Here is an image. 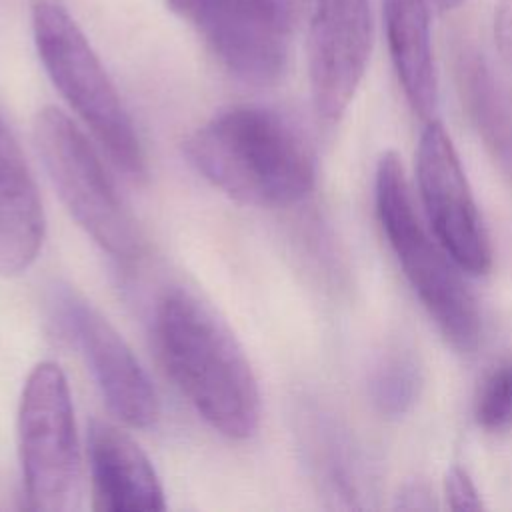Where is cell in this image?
I'll list each match as a JSON object with an SVG mask.
<instances>
[{
	"mask_svg": "<svg viewBox=\"0 0 512 512\" xmlns=\"http://www.w3.org/2000/svg\"><path fill=\"white\" fill-rule=\"evenodd\" d=\"M190 164L228 198L256 208H286L314 186V156L280 112L238 104L214 114L188 140Z\"/></svg>",
	"mask_w": 512,
	"mask_h": 512,
	"instance_id": "cell-2",
	"label": "cell"
},
{
	"mask_svg": "<svg viewBox=\"0 0 512 512\" xmlns=\"http://www.w3.org/2000/svg\"><path fill=\"white\" fill-rule=\"evenodd\" d=\"M18 454L26 508L64 512L80 496V446L64 370L38 362L18 404Z\"/></svg>",
	"mask_w": 512,
	"mask_h": 512,
	"instance_id": "cell-5",
	"label": "cell"
},
{
	"mask_svg": "<svg viewBox=\"0 0 512 512\" xmlns=\"http://www.w3.org/2000/svg\"><path fill=\"white\" fill-rule=\"evenodd\" d=\"M444 496L450 510H482V496L462 466H450L444 474Z\"/></svg>",
	"mask_w": 512,
	"mask_h": 512,
	"instance_id": "cell-17",
	"label": "cell"
},
{
	"mask_svg": "<svg viewBox=\"0 0 512 512\" xmlns=\"http://www.w3.org/2000/svg\"><path fill=\"white\" fill-rule=\"evenodd\" d=\"M434 2H436V6H438L440 10H452V8L460 6L464 0H434Z\"/></svg>",
	"mask_w": 512,
	"mask_h": 512,
	"instance_id": "cell-21",
	"label": "cell"
},
{
	"mask_svg": "<svg viewBox=\"0 0 512 512\" xmlns=\"http://www.w3.org/2000/svg\"><path fill=\"white\" fill-rule=\"evenodd\" d=\"M494 38L502 58L512 68V0H502L496 8Z\"/></svg>",
	"mask_w": 512,
	"mask_h": 512,
	"instance_id": "cell-18",
	"label": "cell"
},
{
	"mask_svg": "<svg viewBox=\"0 0 512 512\" xmlns=\"http://www.w3.org/2000/svg\"><path fill=\"white\" fill-rule=\"evenodd\" d=\"M416 180L436 240L468 274H486L492 246L450 134L428 120L416 152Z\"/></svg>",
	"mask_w": 512,
	"mask_h": 512,
	"instance_id": "cell-8",
	"label": "cell"
},
{
	"mask_svg": "<svg viewBox=\"0 0 512 512\" xmlns=\"http://www.w3.org/2000/svg\"><path fill=\"white\" fill-rule=\"evenodd\" d=\"M422 366L412 350L390 346L374 360L368 374V394L386 418L404 416L420 396Z\"/></svg>",
	"mask_w": 512,
	"mask_h": 512,
	"instance_id": "cell-15",
	"label": "cell"
},
{
	"mask_svg": "<svg viewBox=\"0 0 512 512\" xmlns=\"http://www.w3.org/2000/svg\"><path fill=\"white\" fill-rule=\"evenodd\" d=\"M34 144L76 224L114 258H134L142 246L136 220L82 130L62 110L44 106L34 120Z\"/></svg>",
	"mask_w": 512,
	"mask_h": 512,
	"instance_id": "cell-6",
	"label": "cell"
},
{
	"mask_svg": "<svg viewBox=\"0 0 512 512\" xmlns=\"http://www.w3.org/2000/svg\"><path fill=\"white\" fill-rule=\"evenodd\" d=\"M382 16L388 52L404 96L428 122L438 106L428 0H382Z\"/></svg>",
	"mask_w": 512,
	"mask_h": 512,
	"instance_id": "cell-13",
	"label": "cell"
},
{
	"mask_svg": "<svg viewBox=\"0 0 512 512\" xmlns=\"http://www.w3.org/2000/svg\"><path fill=\"white\" fill-rule=\"evenodd\" d=\"M280 18H284L288 24L294 26V22L298 20L302 6L306 4V0H264Z\"/></svg>",
	"mask_w": 512,
	"mask_h": 512,
	"instance_id": "cell-20",
	"label": "cell"
},
{
	"mask_svg": "<svg viewBox=\"0 0 512 512\" xmlns=\"http://www.w3.org/2000/svg\"><path fill=\"white\" fill-rule=\"evenodd\" d=\"M160 360L180 394L220 434L244 440L260 422V390L230 328L186 290L166 292L154 312Z\"/></svg>",
	"mask_w": 512,
	"mask_h": 512,
	"instance_id": "cell-1",
	"label": "cell"
},
{
	"mask_svg": "<svg viewBox=\"0 0 512 512\" xmlns=\"http://www.w3.org/2000/svg\"><path fill=\"white\" fill-rule=\"evenodd\" d=\"M474 418L486 432H506L512 428V358L500 360L482 378L476 400Z\"/></svg>",
	"mask_w": 512,
	"mask_h": 512,
	"instance_id": "cell-16",
	"label": "cell"
},
{
	"mask_svg": "<svg viewBox=\"0 0 512 512\" xmlns=\"http://www.w3.org/2000/svg\"><path fill=\"white\" fill-rule=\"evenodd\" d=\"M398 508L404 510H430L434 508L432 492L424 482H410L398 494Z\"/></svg>",
	"mask_w": 512,
	"mask_h": 512,
	"instance_id": "cell-19",
	"label": "cell"
},
{
	"mask_svg": "<svg viewBox=\"0 0 512 512\" xmlns=\"http://www.w3.org/2000/svg\"><path fill=\"white\" fill-rule=\"evenodd\" d=\"M64 318L110 412L130 428H150L160 404L144 366L122 334L92 304L64 296Z\"/></svg>",
	"mask_w": 512,
	"mask_h": 512,
	"instance_id": "cell-10",
	"label": "cell"
},
{
	"mask_svg": "<svg viewBox=\"0 0 512 512\" xmlns=\"http://www.w3.org/2000/svg\"><path fill=\"white\" fill-rule=\"evenodd\" d=\"M374 196L382 230L412 290L446 342L462 354H472L482 334L476 298L460 276V266L424 230L402 158L394 150H386L376 164Z\"/></svg>",
	"mask_w": 512,
	"mask_h": 512,
	"instance_id": "cell-3",
	"label": "cell"
},
{
	"mask_svg": "<svg viewBox=\"0 0 512 512\" xmlns=\"http://www.w3.org/2000/svg\"><path fill=\"white\" fill-rule=\"evenodd\" d=\"M372 52L370 0H314L308 80L316 114L338 122L364 78Z\"/></svg>",
	"mask_w": 512,
	"mask_h": 512,
	"instance_id": "cell-9",
	"label": "cell"
},
{
	"mask_svg": "<svg viewBox=\"0 0 512 512\" xmlns=\"http://www.w3.org/2000/svg\"><path fill=\"white\" fill-rule=\"evenodd\" d=\"M452 68L472 126L498 168L512 178V102L506 90L482 52L466 42L454 46Z\"/></svg>",
	"mask_w": 512,
	"mask_h": 512,
	"instance_id": "cell-14",
	"label": "cell"
},
{
	"mask_svg": "<svg viewBox=\"0 0 512 512\" xmlns=\"http://www.w3.org/2000/svg\"><path fill=\"white\" fill-rule=\"evenodd\" d=\"M218 62L252 86L276 84L288 64L292 24L264 0H164Z\"/></svg>",
	"mask_w": 512,
	"mask_h": 512,
	"instance_id": "cell-7",
	"label": "cell"
},
{
	"mask_svg": "<svg viewBox=\"0 0 512 512\" xmlns=\"http://www.w3.org/2000/svg\"><path fill=\"white\" fill-rule=\"evenodd\" d=\"M92 508L106 512H158L164 488L146 452L122 428L92 420L88 430Z\"/></svg>",
	"mask_w": 512,
	"mask_h": 512,
	"instance_id": "cell-11",
	"label": "cell"
},
{
	"mask_svg": "<svg viewBox=\"0 0 512 512\" xmlns=\"http://www.w3.org/2000/svg\"><path fill=\"white\" fill-rule=\"evenodd\" d=\"M32 36L48 78L114 164L134 180L144 178L146 156L134 122L66 6L58 0H36L32 4Z\"/></svg>",
	"mask_w": 512,
	"mask_h": 512,
	"instance_id": "cell-4",
	"label": "cell"
},
{
	"mask_svg": "<svg viewBox=\"0 0 512 512\" xmlns=\"http://www.w3.org/2000/svg\"><path fill=\"white\" fill-rule=\"evenodd\" d=\"M46 216L26 158L0 118V274L26 272L42 248Z\"/></svg>",
	"mask_w": 512,
	"mask_h": 512,
	"instance_id": "cell-12",
	"label": "cell"
}]
</instances>
